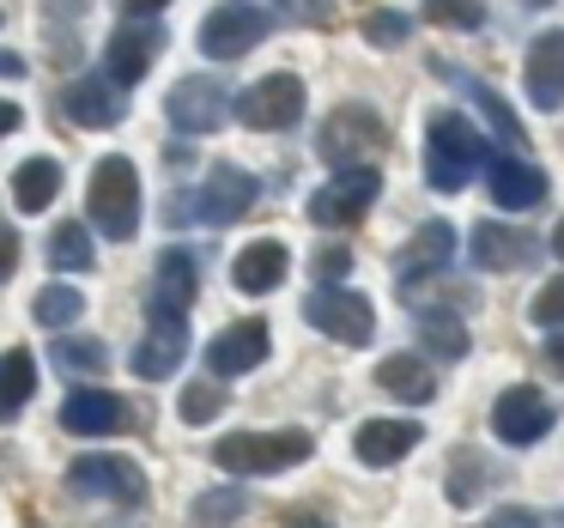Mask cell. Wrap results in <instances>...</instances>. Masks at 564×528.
Returning a JSON list of instances; mask_svg holds the SVG:
<instances>
[{
    "mask_svg": "<svg viewBox=\"0 0 564 528\" xmlns=\"http://www.w3.org/2000/svg\"><path fill=\"white\" fill-rule=\"evenodd\" d=\"M486 152H491L486 134H479L462 110L431 116V128H425V183L437 188V195H462V188L479 176Z\"/></svg>",
    "mask_w": 564,
    "mask_h": 528,
    "instance_id": "cell-1",
    "label": "cell"
},
{
    "mask_svg": "<svg viewBox=\"0 0 564 528\" xmlns=\"http://www.w3.org/2000/svg\"><path fill=\"white\" fill-rule=\"evenodd\" d=\"M310 431H231L213 443V462L225 474H285V467L310 462Z\"/></svg>",
    "mask_w": 564,
    "mask_h": 528,
    "instance_id": "cell-2",
    "label": "cell"
},
{
    "mask_svg": "<svg viewBox=\"0 0 564 528\" xmlns=\"http://www.w3.org/2000/svg\"><path fill=\"white\" fill-rule=\"evenodd\" d=\"M86 201H91V225H98L110 244H128V237L140 231V171L128 159H98Z\"/></svg>",
    "mask_w": 564,
    "mask_h": 528,
    "instance_id": "cell-3",
    "label": "cell"
},
{
    "mask_svg": "<svg viewBox=\"0 0 564 528\" xmlns=\"http://www.w3.org/2000/svg\"><path fill=\"white\" fill-rule=\"evenodd\" d=\"M377 195H382V176L370 171V164H346L334 183H322L316 195H310V225H322V231H346V225L365 219Z\"/></svg>",
    "mask_w": 564,
    "mask_h": 528,
    "instance_id": "cell-4",
    "label": "cell"
},
{
    "mask_svg": "<svg viewBox=\"0 0 564 528\" xmlns=\"http://www.w3.org/2000/svg\"><path fill=\"white\" fill-rule=\"evenodd\" d=\"M231 116L243 128H256V134H280V128H292L297 116H304V79H297V74L256 79L243 98H231Z\"/></svg>",
    "mask_w": 564,
    "mask_h": 528,
    "instance_id": "cell-5",
    "label": "cell"
},
{
    "mask_svg": "<svg viewBox=\"0 0 564 528\" xmlns=\"http://www.w3.org/2000/svg\"><path fill=\"white\" fill-rule=\"evenodd\" d=\"M195 207H176V219H200V225H237L249 207L261 201V183L237 164H213L200 195H188Z\"/></svg>",
    "mask_w": 564,
    "mask_h": 528,
    "instance_id": "cell-6",
    "label": "cell"
},
{
    "mask_svg": "<svg viewBox=\"0 0 564 528\" xmlns=\"http://www.w3.org/2000/svg\"><path fill=\"white\" fill-rule=\"evenodd\" d=\"M304 322L316 334H328V341H340V346H365L370 334H377V310H370V298L365 292H340V285L310 292L304 298Z\"/></svg>",
    "mask_w": 564,
    "mask_h": 528,
    "instance_id": "cell-7",
    "label": "cell"
},
{
    "mask_svg": "<svg viewBox=\"0 0 564 528\" xmlns=\"http://www.w3.org/2000/svg\"><path fill=\"white\" fill-rule=\"evenodd\" d=\"M164 116H171L176 134H219V122L231 116V91H225L213 74H188V79L171 86Z\"/></svg>",
    "mask_w": 564,
    "mask_h": 528,
    "instance_id": "cell-8",
    "label": "cell"
},
{
    "mask_svg": "<svg viewBox=\"0 0 564 528\" xmlns=\"http://www.w3.org/2000/svg\"><path fill=\"white\" fill-rule=\"evenodd\" d=\"M261 37H268V13H261V7H243V0L213 7V13L200 19V55H213V62H237V55H249Z\"/></svg>",
    "mask_w": 564,
    "mask_h": 528,
    "instance_id": "cell-9",
    "label": "cell"
},
{
    "mask_svg": "<svg viewBox=\"0 0 564 528\" xmlns=\"http://www.w3.org/2000/svg\"><path fill=\"white\" fill-rule=\"evenodd\" d=\"M67 486L91 492V498H116V504L147 498V474H140L128 455H79V462L67 467Z\"/></svg>",
    "mask_w": 564,
    "mask_h": 528,
    "instance_id": "cell-10",
    "label": "cell"
},
{
    "mask_svg": "<svg viewBox=\"0 0 564 528\" xmlns=\"http://www.w3.org/2000/svg\"><path fill=\"white\" fill-rule=\"evenodd\" d=\"M152 316V334L134 346V377H147V382H164V377H176V365H183V353H188V316H176V310H147Z\"/></svg>",
    "mask_w": 564,
    "mask_h": 528,
    "instance_id": "cell-11",
    "label": "cell"
},
{
    "mask_svg": "<svg viewBox=\"0 0 564 528\" xmlns=\"http://www.w3.org/2000/svg\"><path fill=\"white\" fill-rule=\"evenodd\" d=\"M491 431L503 443H540L552 431V401L534 389V382H516L491 401Z\"/></svg>",
    "mask_w": 564,
    "mask_h": 528,
    "instance_id": "cell-12",
    "label": "cell"
},
{
    "mask_svg": "<svg viewBox=\"0 0 564 528\" xmlns=\"http://www.w3.org/2000/svg\"><path fill=\"white\" fill-rule=\"evenodd\" d=\"M382 147V122L370 110H334L328 122H322V134H316V152L328 164H358V159H370V152Z\"/></svg>",
    "mask_w": 564,
    "mask_h": 528,
    "instance_id": "cell-13",
    "label": "cell"
},
{
    "mask_svg": "<svg viewBox=\"0 0 564 528\" xmlns=\"http://www.w3.org/2000/svg\"><path fill=\"white\" fill-rule=\"evenodd\" d=\"M268 346H273L268 322H256V316L231 322V328H219L207 346V377H243V370H256L261 358H268Z\"/></svg>",
    "mask_w": 564,
    "mask_h": 528,
    "instance_id": "cell-14",
    "label": "cell"
},
{
    "mask_svg": "<svg viewBox=\"0 0 564 528\" xmlns=\"http://www.w3.org/2000/svg\"><path fill=\"white\" fill-rule=\"evenodd\" d=\"M419 443H425V425H419V419H365V425L352 431V455L365 467H394V462H406Z\"/></svg>",
    "mask_w": 564,
    "mask_h": 528,
    "instance_id": "cell-15",
    "label": "cell"
},
{
    "mask_svg": "<svg viewBox=\"0 0 564 528\" xmlns=\"http://www.w3.org/2000/svg\"><path fill=\"white\" fill-rule=\"evenodd\" d=\"M528 104L540 110H564V31H540L528 43V67H522Z\"/></svg>",
    "mask_w": 564,
    "mask_h": 528,
    "instance_id": "cell-16",
    "label": "cell"
},
{
    "mask_svg": "<svg viewBox=\"0 0 564 528\" xmlns=\"http://www.w3.org/2000/svg\"><path fill=\"white\" fill-rule=\"evenodd\" d=\"M455 261V225H443V219H425L413 231V244H406V256L394 261V280L413 292V285H425L431 273H443Z\"/></svg>",
    "mask_w": 564,
    "mask_h": 528,
    "instance_id": "cell-17",
    "label": "cell"
},
{
    "mask_svg": "<svg viewBox=\"0 0 564 528\" xmlns=\"http://www.w3.org/2000/svg\"><path fill=\"white\" fill-rule=\"evenodd\" d=\"M164 50V31L159 25H122L110 37V50H104V79H116V86H140L152 67V55Z\"/></svg>",
    "mask_w": 564,
    "mask_h": 528,
    "instance_id": "cell-18",
    "label": "cell"
},
{
    "mask_svg": "<svg viewBox=\"0 0 564 528\" xmlns=\"http://www.w3.org/2000/svg\"><path fill=\"white\" fill-rule=\"evenodd\" d=\"M534 256V237L516 231V225H498V219H479L474 231H467V261L486 273H510L522 268V261Z\"/></svg>",
    "mask_w": 564,
    "mask_h": 528,
    "instance_id": "cell-19",
    "label": "cell"
},
{
    "mask_svg": "<svg viewBox=\"0 0 564 528\" xmlns=\"http://www.w3.org/2000/svg\"><path fill=\"white\" fill-rule=\"evenodd\" d=\"M122 86L116 79H74V86L62 91V116L79 128H116L122 122Z\"/></svg>",
    "mask_w": 564,
    "mask_h": 528,
    "instance_id": "cell-20",
    "label": "cell"
},
{
    "mask_svg": "<svg viewBox=\"0 0 564 528\" xmlns=\"http://www.w3.org/2000/svg\"><path fill=\"white\" fill-rule=\"evenodd\" d=\"M285 273H292V256H285V244H280V237H261V244L237 249V261H231L237 292H249V298L273 292V285L285 280Z\"/></svg>",
    "mask_w": 564,
    "mask_h": 528,
    "instance_id": "cell-21",
    "label": "cell"
},
{
    "mask_svg": "<svg viewBox=\"0 0 564 528\" xmlns=\"http://www.w3.org/2000/svg\"><path fill=\"white\" fill-rule=\"evenodd\" d=\"M62 425L74 431V438H110V431L128 425V413H122V401H116L110 389H79V395H67Z\"/></svg>",
    "mask_w": 564,
    "mask_h": 528,
    "instance_id": "cell-22",
    "label": "cell"
},
{
    "mask_svg": "<svg viewBox=\"0 0 564 528\" xmlns=\"http://www.w3.org/2000/svg\"><path fill=\"white\" fill-rule=\"evenodd\" d=\"M491 201H498L503 213H528L546 201V171L528 159H498L491 164Z\"/></svg>",
    "mask_w": 564,
    "mask_h": 528,
    "instance_id": "cell-23",
    "label": "cell"
},
{
    "mask_svg": "<svg viewBox=\"0 0 564 528\" xmlns=\"http://www.w3.org/2000/svg\"><path fill=\"white\" fill-rule=\"evenodd\" d=\"M195 292H200L195 256H188V249H164V261H159V298H152L147 310H176V316H188Z\"/></svg>",
    "mask_w": 564,
    "mask_h": 528,
    "instance_id": "cell-24",
    "label": "cell"
},
{
    "mask_svg": "<svg viewBox=\"0 0 564 528\" xmlns=\"http://www.w3.org/2000/svg\"><path fill=\"white\" fill-rule=\"evenodd\" d=\"M377 382L394 395V401H413V407H425L431 395H437V382H431V370H425V358H382L377 365Z\"/></svg>",
    "mask_w": 564,
    "mask_h": 528,
    "instance_id": "cell-25",
    "label": "cell"
},
{
    "mask_svg": "<svg viewBox=\"0 0 564 528\" xmlns=\"http://www.w3.org/2000/svg\"><path fill=\"white\" fill-rule=\"evenodd\" d=\"M55 195H62V164H55V159H25V164H19V176H13L19 213H43Z\"/></svg>",
    "mask_w": 564,
    "mask_h": 528,
    "instance_id": "cell-26",
    "label": "cell"
},
{
    "mask_svg": "<svg viewBox=\"0 0 564 528\" xmlns=\"http://www.w3.org/2000/svg\"><path fill=\"white\" fill-rule=\"evenodd\" d=\"M37 395V358L19 346V353H0V419L19 413V407Z\"/></svg>",
    "mask_w": 564,
    "mask_h": 528,
    "instance_id": "cell-27",
    "label": "cell"
},
{
    "mask_svg": "<svg viewBox=\"0 0 564 528\" xmlns=\"http://www.w3.org/2000/svg\"><path fill=\"white\" fill-rule=\"evenodd\" d=\"M443 74H449V67H443ZM449 79H455V86H462L467 98L479 104V110H486V122L498 128V134L510 140V147H528V134H522V122H516V110H510V104H503L498 91L486 86V79H474V74H449Z\"/></svg>",
    "mask_w": 564,
    "mask_h": 528,
    "instance_id": "cell-28",
    "label": "cell"
},
{
    "mask_svg": "<svg viewBox=\"0 0 564 528\" xmlns=\"http://www.w3.org/2000/svg\"><path fill=\"white\" fill-rule=\"evenodd\" d=\"M31 316L43 322V328H74L79 316H86V298L74 292V285H62V280H50L37 292V304H31Z\"/></svg>",
    "mask_w": 564,
    "mask_h": 528,
    "instance_id": "cell-29",
    "label": "cell"
},
{
    "mask_svg": "<svg viewBox=\"0 0 564 528\" xmlns=\"http://www.w3.org/2000/svg\"><path fill=\"white\" fill-rule=\"evenodd\" d=\"M55 365L67 370V377H98L104 365H110V353H104V341H91V334H67L55 341Z\"/></svg>",
    "mask_w": 564,
    "mask_h": 528,
    "instance_id": "cell-30",
    "label": "cell"
},
{
    "mask_svg": "<svg viewBox=\"0 0 564 528\" xmlns=\"http://www.w3.org/2000/svg\"><path fill=\"white\" fill-rule=\"evenodd\" d=\"M419 346H431L437 358H462L467 353V328L455 316H437L431 304H419Z\"/></svg>",
    "mask_w": 564,
    "mask_h": 528,
    "instance_id": "cell-31",
    "label": "cell"
},
{
    "mask_svg": "<svg viewBox=\"0 0 564 528\" xmlns=\"http://www.w3.org/2000/svg\"><path fill=\"white\" fill-rule=\"evenodd\" d=\"M50 261L62 273H86L91 268V231H86V225H74V219L55 225V231H50Z\"/></svg>",
    "mask_w": 564,
    "mask_h": 528,
    "instance_id": "cell-32",
    "label": "cell"
},
{
    "mask_svg": "<svg viewBox=\"0 0 564 528\" xmlns=\"http://www.w3.org/2000/svg\"><path fill=\"white\" fill-rule=\"evenodd\" d=\"M225 377H200V382H188L183 389V401H176V413L188 419V425H207V419H219L225 413Z\"/></svg>",
    "mask_w": 564,
    "mask_h": 528,
    "instance_id": "cell-33",
    "label": "cell"
},
{
    "mask_svg": "<svg viewBox=\"0 0 564 528\" xmlns=\"http://www.w3.org/2000/svg\"><path fill=\"white\" fill-rule=\"evenodd\" d=\"M486 479H491V462L479 450H462L449 462V504H474L486 492Z\"/></svg>",
    "mask_w": 564,
    "mask_h": 528,
    "instance_id": "cell-34",
    "label": "cell"
},
{
    "mask_svg": "<svg viewBox=\"0 0 564 528\" xmlns=\"http://www.w3.org/2000/svg\"><path fill=\"white\" fill-rule=\"evenodd\" d=\"M195 516L200 528H225V522H237V516H243V492H231V486H219V492H200L195 498Z\"/></svg>",
    "mask_w": 564,
    "mask_h": 528,
    "instance_id": "cell-35",
    "label": "cell"
},
{
    "mask_svg": "<svg viewBox=\"0 0 564 528\" xmlns=\"http://www.w3.org/2000/svg\"><path fill=\"white\" fill-rule=\"evenodd\" d=\"M528 316H534L540 328H564V273H558V280L540 285L534 304H528Z\"/></svg>",
    "mask_w": 564,
    "mask_h": 528,
    "instance_id": "cell-36",
    "label": "cell"
},
{
    "mask_svg": "<svg viewBox=\"0 0 564 528\" xmlns=\"http://www.w3.org/2000/svg\"><path fill=\"white\" fill-rule=\"evenodd\" d=\"M425 19L431 25H479V0H425Z\"/></svg>",
    "mask_w": 564,
    "mask_h": 528,
    "instance_id": "cell-37",
    "label": "cell"
},
{
    "mask_svg": "<svg viewBox=\"0 0 564 528\" xmlns=\"http://www.w3.org/2000/svg\"><path fill=\"white\" fill-rule=\"evenodd\" d=\"M406 31H413V25H406V13H370V19H365V37L377 43V50L406 43Z\"/></svg>",
    "mask_w": 564,
    "mask_h": 528,
    "instance_id": "cell-38",
    "label": "cell"
},
{
    "mask_svg": "<svg viewBox=\"0 0 564 528\" xmlns=\"http://www.w3.org/2000/svg\"><path fill=\"white\" fill-rule=\"evenodd\" d=\"M479 528H552V522H546L540 510H522V504H503V510H498V516H486Z\"/></svg>",
    "mask_w": 564,
    "mask_h": 528,
    "instance_id": "cell-39",
    "label": "cell"
},
{
    "mask_svg": "<svg viewBox=\"0 0 564 528\" xmlns=\"http://www.w3.org/2000/svg\"><path fill=\"white\" fill-rule=\"evenodd\" d=\"M346 268H352V256H346V249H328V256H322V280H340Z\"/></svg>",
    "mask_w": 564,
    "mask_h": 528,
    "instance_id": "cell-40",
    "label": "cell"
},
{
    "mask_svg": "<svg viewBox=\"0 0 564 528\" xmlns=\"http://www.w3.org/2000/svg\"><path fill=\"white\" fill-rule=\"evenodd\" d=\"M546 365H552V377H564V334L552 328V341H546Z\"/></svg>",
    "mask_w": 564,
    "mask_h": 528,
    "instance_id": "cell-41",
    "label": "cell"
},
{
    "mask_svg": "<svg viewBox=\"0 0 564 528\" xmlns=\"http://www.w3.org/2000/svg\"><path fill=\"white\" fill-rule=\"evenodd\" d=\"M128 13H140V19H152V13H164V7H171V0H122Z\"/></svg>",
    "mask_w": 564,
    "mask_h": 528,
    "instance_id": "cell-42",
    "label": "cell"
},
{
    "mask_svg": "<svg viewBox=\"0 0 564 528\" xmlns=\"http://www.w3.org/2000/svg\"><path fill=\"white\" fill-rule=\"evenodd\" d=\"M19 122H25V116H19V104H0V134H13Z\"/></svg>",
    "mask_w": 564,
    "mask_h": 528,
    "instance_id": "cell-43",
    "label": "cell"
},
{
    "mask_svg": "<svg viewBox=\"0 0 564 528\" xmlns=\"http://www.w3.org/2000/svg\"><path fill=\"white\" fill-rule=\"evenodd\" d=\"M0 74H7V79H13V74H25V62H19V55H7V50H0Z\"/></svg>",
    "mask_w": 564,
    "mask_h": 528,
    "instance_id": "cell-44",
    "label": "cell"
},
{
    "mask_svg": "<svg viewBox=\"0 0 564 528\" xmlns=\"http://www.w3.org/2000/svg\"><path fill=\"white\" fill-rule=\"evenodd\" d=\"M285 528H328L322 516H285Z\"/></svg>",
    "mask_w": 564,
    "mask_h": 528,
    "instance_id": "cell-45",
    "label": "cell"
},
{
    "mask_svg": "<svg viewBox=\"0 0 564 528\" xmlns=\"http://www.w3.org/2000/svg\"><path fill=\"white\" fill-rule=\"evenodd\" d=\"M19 268V256H13V249H7V244H0V280H7V273H13Z\"/></svg>",
    "mask_w": 564,
    "mask_h": 528,
    "instance_id": "cell-46",
    "label": "cell"
},
{
    "mask_svg": "<svg viewBox=\"0 0 564 528\" xmlns=\"http://www.w3.org/2000/svg\"><path fill=\"white\" fill-rule=\"evenodd\" d=\"M552 256L564 261V219H558V231H552Z\"/></svg>",
    "mask_w": 564,
    "mask_h": 528,
    "instance_id": "cell-47",
    "label": "cell"
},
{
    "mask_svg": "<svg viewBox=\"0 0 564 528\" xmlns=\"http://www.w3.org/2000/svg\"><path fill=\"white\" fill-rule=\"evenodd\" d=\"M522 7H552V0H522Z\"/></svg>",
    "mask_w": 564,
    "mask_h": 528,
    "instance_id": "cell-48",
    "label": "cell"
}]
</instances>
